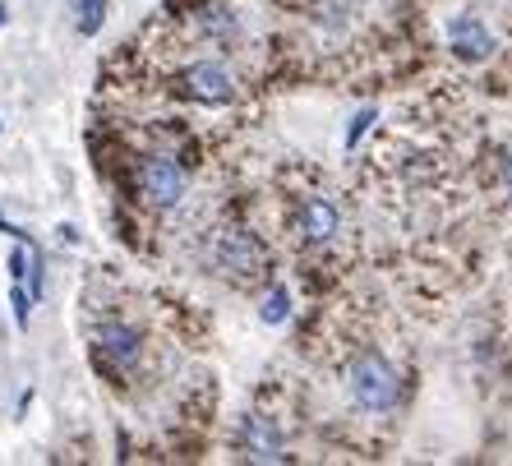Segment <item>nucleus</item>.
Listing matches in <instances>:
<instances>
[{
	"label": "nucleus",
	"instance_id": "nucleus-10",
	"mask_svg": "<svg viewBox=\"0 0 512 466\" xmlns=\"http://www.w3.org/2000/svg\"><path fill=\"white\" fill-rule=\"evenodd\" d=\"M286 314H291V291L273 287L268 296H263V305H259V319L263 323H286Z\"/></svg>",
	"mask_w": 512,
	"mask_h": 466
},
{
	"label": "nucleus",
	"instance_id": "nucleus-12",
	"mask_svg": "<svg viewBox=\"0 0 512 466\" xmlns=\"http://www.w3.org/2000/svg\"><path fill=\"white\" fill-rule=\"evenodd\" d=\"M351 5H360V0H323V10H351Z\"/></svg>",
	"mask_w": 512,
	"mask_h": 466
},
{
	"label": "nucleus",
	"instance_id": "nucleus-13",
	"mask_svg": "<svg viewBox=\"0 0 512 466\" xmlns=\"http://www.w3.org/2000/svg\"><path fill=\"white\" fill-rule=\"evenodd\" d=\"M503 185H508V194H512V157H503Z\"/></svg>",
	"mask_w": 512,
	"mask_h": 466
},
{
	"label": "nucleus",
	"instance_id": "nucleus-11",
	"mask_svg": "<svg viewBox=\"0 0 512 466\" xmlns=\"http://www.w3.org/2000/svg\"><path fill=\"white\" fill-rule=\"evenodd\" d=\"M374 120H379V111H374V107H365V111H356V116H351V130H346V148H356V144H360V134L370 130Z\"/></svg>",
	"mask_w": 512,
	"mask_h": 466
},
{
	"label": "nucleus",
	"instance_id": "nucleus-1",
	"mask_svg": "<svg viewBox=\"0 0 512 466\" xmlns=\"http://www.w3.org/2000/svg\"><path fill=\"white\" fill-rule=\"evenodd\" d=\"M346 383H351V397H356V407L365 411H393L397 397H402V379L379 351H360L351 360V370H346Z\"/></svg>",
	"mask_w": 512,
	"mask_h": 466
},
{
	"label": "nucleus",
	"instance_id": "nucleus-6",
	"mask_svg": "<svg viewBox=\"0 0 512 466\" xmlns=\"http://www.w3.org/2000/svg\"><path fill=\"white\" fill-rule=\"evenodd\" d=\"M245 453H250V462H286V457H291L286 453L282 430H277L263 411H250V416H245Z\"/></svg>",
	"mask_w": 512,
	"mask_h": 466
},
{
	"label": "nucleus",
	"instance_id": "nucleus-3",
	"mask_svg": "<svg viewBox=\"0 0 512 466\" xmlns=\"http://www.w3.org/2000/svg\"><path fill=\"white\" fill-rule=\"evenodd\" d=\"M213 259H217V268H222V273L240 277V282H250V277H259L263 268H268L263 245L250 236V231H240V227H227L222 236H217Z\"/></svg>",
	"mask_w": 512,
	"mask_h": 466
},
{
	"label": "nucleus",
	"instance_id": "nucleus-9",
	"mask_svg": "<svg viewBox=\"0 0 512 466\" xmlns=\"http://www.w3.org/2000/svg\"><path fill=\"white\" fill-rule=\"evenodd\" d=\"M102 24H107V0H74V28L84 37L102 33Z\"/></svg>",
	"mask_w": 512,
	"mask_h": 466
},
{
	"label": "nucleus",
	"instance_id": "nucleus-5",
	"mask_svg": "<svg viewBox=\"0 0 512 466\" xmlns=\"http://www.w3.org/2000/svg\"><path fill=\"white\" fill-rule=\"evenodd\" d=\"M97 356L107 360V365H116V370H134L143 356V342L125 323H102L97 328Z\"/></svg>",
	"mask_w": 512,
	"mask_h": 466
},
{
	"label": "nucleus",
	"instance_id": "nucleus-7",
	"mask_svg": "<svg viewBox=\"0 0 512 466\" xmlns=\"http://www.w3.org/2000/svg\"><path fill=\"white\" fill-rule=\"evenodd\" d=\"M448 42H453V51L462 60H489V51H494V33H489L485 24H480L476 14H457L453 24H448Z\"/></svg>",
	"mask_w": 512,
	"mask_h": 466
},
{
	"label": "nucleus",
	"instance_id": "nucleus-2",
	"mask_svg": "<svg viewBox=\"0 0 512 466\" xmlns=\"http://www.w3.org/2000/svg\"><path fill=\"white\" fill-rule=\"evenodd\" d=\"M139 190L153 208H176L185 199V171H180L176 157L153 153L139 162Z\"/></svg>",
	"mask_w": 512,
	"mask_h": 466
},
{
	"label": "nucleus",
	"instance_id": "nucleus-8",
	"mask_svg": "<svg viewBox=\"0 0 512 466\" xmlns=\"http://www.w3.org/2000/svg\"><path fill=\"white\" fill-rule=\"evenodd\" d=\"M296 227L310 245H323V240H333V231H337V208L328 204V199H305Z\"/></svg>",
	"mask_w": 512,
	"mask_h": 466
},
{
	"label": "nucleus",
	"instance_id": "nucleus-14",
	"mask_svg": "<svg viewBox=\"0 0 512 466\" xmlns=\"http://www.w3.org/2000/svg\"><path fill=\"white\" fill-rule=\"evenodd\" d=\"M5 19H10V5H0V28H5Z\"/></svg>",
	"mask_w": 512,
	"mask_h": 466
},
{
	"label": "nucleus",
	"instance_id": "nucleus-4",
	"mask_svg": "<svg viewBox=\"0 0 512 466\" xmlns=\"http://www.w3.org/2000/svg\"><path fill=\"white\" fill-rule=\"evenodd\" d=\"M180 84H185V93H190L194 102H203V107H227L231 97H236V79H231V70L217 65V60L190 65V70L180 74Z\"/></svg>",
	"mask_w": 512,
	"mask_h": 466
}]
</instances>
